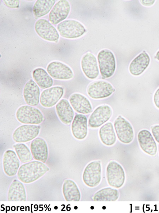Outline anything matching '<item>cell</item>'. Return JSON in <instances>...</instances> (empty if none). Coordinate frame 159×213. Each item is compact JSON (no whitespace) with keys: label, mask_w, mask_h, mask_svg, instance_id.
<instances>
[{"label":"cell","mask_w":159,"mask_h":213,"mask_svg":"<svg viewBox=\"0 0 159 213\" xmlns=\"http://www.w3.org/2000/svg\"><path fill=\"white\" fill-rule=\"evenodd\" d=\"M49 169L43 163L39 161H33L22 165L18 171L17 177L22 182L30 183L38 179Z\"/></svg>","instance_id":"6da1fadb"},{"label":"cell","mask_w":159,"mask_h":213,"mask_svg":"<svg viewBox=\"0 0 159 213\" xmlns=\"http://www.w3.org/2000/svg\"><path fill=\"white\" fill-rule=\"evenodd\" d=\"M97 58L102 78L104 79L113 76L116 68L113 53L108 49H103L98 53Z\"/></svg>","instance_id":"7a4b0ae2"},{"label":"cell","mask_w":159,"mask_h":213,"mask_svg":"<svg viewBox=\"0 0 159 213\" xmlns=\"http://www.w3.org/2000/svg\"><path fill=\"white\" fill-rule=\"evenodd\" d=\"M17 120L25 124L37 125L43 121V116L38 108L30 105H24L19 107L16 113Z\"/></svg>","instance_id":"3957f363"},{"label":"cell","mask_w":159,"mask_h":213,"mask_svg":"<svg viewBox=\"0 0 159 213\" xmlns=\"http://www.w3.org/2000/svg\"><path fill=\"white\" fill-rule=\"evenodd\" d=\"M57 28L62 37L68 38L80 37L86 31L81 23L74 20H67L61 22L57 25Z\"/></svg>","instance_id":"277c9868"},{"label":"cell","mask_w":159,"mask_h":213,"mask_svg":"<svg viewBox=\"0 0 159 213\" xmlns=\"http://www.w3.org/2000/svg\"><path fill=\"white\" fill-rule=\"evenodd\" d=\"M115 89L109 82L98 80L90 83L87 88V93L91 98L98 99L107 97L112 95Z\"/></svg>","instance_id":"5b68a950"},{"label":"cell","mask_w":159,"mask_h":213,"mask_svg":"<svg viewBox=\"0 0 159 213\" xmlns=\"http://www.w3.org/2000/svg\"><path fill=\"white\" fill-rule=\"evenodd\" d=\"M114 126L117 137L120 141L125 144L132 141L134 136V131L129 121L119 115L115 120Z\"/></svg>","instance_id":"8992f818"},{"label":"cell","mask_w":159,"mask_h":213,"mask_svg":"<svg viewBox=\"0 0 159 213\" xmlns=\"http://www.w3.org/2000/svg\"><path fill=\"white\" fill-rule=\"evenodd\" d=\"M106 177L109 184L115 188H119L123 185L125 179L123 169L118 163L111 161L107 168Z\"/></svg>","instance_id":"52a82bcc"},{"label":"cell","mask_w":159,"mask_h":213,"mask_svg":"<svg viewBox=\"0 0 159 213\" xmlns=\"http://www.w3.org/2000/svg\"><path fill=\"white\" fill-rule=\"evenodd\" d=\"M40 128L39 126L36 125H22L15 130L12 134V138L17 143L28 142L37 136Z\"/></svg>","instance_id":"ba28073f"},{"label":"cell","mask_w":159,"mask_h":213,"mask_svg":"<svg viewBox=\"0 0 159 213\" xmlns=\"http://www.w3.org/2000/svg\"><path fill=\"white\" fill-rule=\"evenodd\" d=\"M101 166L99 161L89 163L85 168L83 175L84 182L87 186L94 187L98 186L101 179Z\"/></svg>","instance_id":"9c48e42d"},{"label":"cell","mask_w":159,"mask_h":213,"mask_svg":"<svg viewBox=\"0 0 159 213\" xmlns=\"http://www.w3.org/2000/svg\"><path fill=\"white\" fill-rule=\"evenodd\" d=\"M112 114V109L109 106L104 105L98 106L89 117V126L92 128L100 126L109 120Z\"/></svg>","instance_id":"30bf717a"},{"label":"cell","mask_w":159,"mask_h":213,"mask_svg":"<svg viewBox=\"0 0 159 213\" xmlns=\"http://www.w3.org/2000/svg\"><path fill=\"white\" fill-rule=\"evenodd\" d=\"M34 27L37 34L44 39L56 42L59 38V34L55 28L45 19H40L37 20Z\"/></svg>","instance_id":"8fae6325"},{"label":"cell","mask_w":159,"mask_h":213,"mask_svg":"<svg viewBox=\"0 0 159 213\" xmlns=\"http://www.w3.org/2000/svg\"><path fill=\"white\" fill-rule=\"evenodd\" d=\"M48 73L53 78L58 80H69L74 77L73 72L68 66L61 62L54 61L48 66Z\"/></svg>","instance_id":"7c38bea8"},{"label":"cell","mask_w":159,"mask_h":213,"mask_svg":"<svg viewBox=\"0 0 159 213\" xmlns=\"http://www.w3.org/2000/svg\"><path fill=\"white\" fill-rule=\"evenodd\" d=\"M63 94V89L60 86L53 87L45 89L41 94L40 103L45 107H52L57 103Z\"/></svg>","instance_id":"4fadbf2b"},{"label":"cell","mask_w":159,"mask_h":213,"mask_svg":"<svg viewBox=\"0 0 159 213\" xmlns=\"http://www.w3.org/2000/svg\"><path fill=\"white\" fill-rule=\"evenodd\" d=\"M81 67L85 76L90 79H96L99 75L97 61L95 56L90 52H87L82 57Z\"/></svg>","instance_id":"5bb4252c"},{"label":"cell","mask_w":159,"mask_h":213,"mask_svg":"<svg viewBox=\"0 0 159 213\" xmlns=\"http://www.w3.org/2000/svg\"><path fill=\"white\" fill-rule=\"evenodd\" d=\"M70 10V5L66 0L59 1L55 5L49 15L51 23L56 25L65 19Z\"/></svg>","instance_id":"9a60e30c"},{"label":"cell","mask_w":159,"mask_h":213,"mask_svg":"<svg viewBox=\"0 0 159 213\" xmlns=\"http://www.w3.org/2000/svg\"><path fill=\"white\" fill-rule=\"evenodd\" d=\"M69 101L73 109L78 113L87 114L93 111L90 101L82 94L74 93L70 96Z\"/></svg>","instance_id":"2e32d148"},{"label":"cell","mask_w":159,"mask_h":213,"mask_svg":"<svg viewBox=\"0 0 159 213\" xmlns=\"http://www.w3.org/2000/svg\"><path fill=\"white\" fill-rule=\"evenodd\" d=\"M138 139L141 148L144 152L151 156L156 154L157 144L149 131L145 129L140 131L138 134Z\"/></svg>","instance_id":"e0dca14e"},{"label":"cell","mask_w":159,"mask_h":213,"mask_svg":"<svg viewBox=\"0 0 159 213\" xmlns=\"http://www.w3.org/2000/svg\"><path fill=\"white\" fill-rule=\"evenodd\" d=\"M2 164L5 173L9 176L12 177L16 174L20 163L15 152L11 150H8L4 154Z\"/></svg>","instance_id":"ac0fdd59"},{"label":"cell","mask_w":159,"mask_h":213,"mask_svg":"<svg viewBox=\"0 0 159 213\" xmlns=\"http://www.w3.org/2000/svg\"><path fill=\"white\" fill-rule=\"evenodd\" d=\"M24 100L29 105L35 106L39 102L40 91L37 84L32 79L30 80L25 85L23 92Z\"/></svg>","instance_id":"d6986e66"},{"label":"cell","mask_w":159,"mask_h":213,"mask_svg":"<svg viewBox=\"0 0 159 213\" xmlns=\"http://www.w3.org/2000/svg\"><path fill=\"white\" fill-rule=\"evenodd\" d=\"M71 130L73 136L76 139L79 140L84 139L88 133L86 116L81 114H76L71 124Z\"/></svg>","instance_id":"ffe728a7"},{"label":"cell","mask_w":159,"mask_h":213,"mask_svg":"<svg viewBox=\"0 0 159 213\" xmlns=\"http://www.w3.org/2000/svg\"><path fill=\"white\" fill-rule=\"evenodd\" d=\"M30 149L35 160L43 163L46 162L48 158V148L44 139L38 137L33 140L31 143Z\"/></svg>","instance_id":"44dd1931"},{"label":"cell","mask_w":159,"mask_h":213,"mask_svg":"<svg viewBox=\"0 0 159 213\" xmlns=\"http://www.w3.org/2000/svg\"><path fill=\"white\" fill-rule=\"evenodd\" d=\"M55 109L60 120L66 125H70L73 120L74 113L68 101L64 99L61 100L56 105Z\"/></svg>","instance_id":"7402d4cb"},{"label":"cell","mask_w":159,"mask_h":213,"mask_svg":"<svg viewBox=\"0 0 159 213\" xmlns=\"http://www.w3.org/2000/svg\"><path fill=\"white\" fill-rule=\"evenodd\" d=\"M150 62L149 55L143 51L134 59L130 63L129 67L130 72L134 76L140 75L147 67Z\"/></svg>","instance_id":"603a6c76"},{"label":"cell","mask_w":159,"mask_h":213,"mask_svg":"<svg viewBox=\"0 0 159 213\" xmlns=\"http://www.w3.org/2000/svg\"><path fill=\"white\" fill-rule=\"evenodd\" d=\"M8 201H25L26 195L24 186L19 181L15 179L10 185L7 194Z\"/></svg>","instance_id":"cb8c5ba5"},{"label":"cell","mask_w":159,"mask_h":213,"mask_svg":"<svg viewBox=\"0 0 159 213\" xmlns=\"http://www.w3.org/2000/svg\"><path fill=\"white\" fill-rule=\"evenodd\" d=\"M62 192L64 197L67 201H78L81 195L77 185L73 181L67 179L63 183Z\"/></svg>","instance_id":"d4e9b609"},{"label":"cell","mask_w":159,"mask_h":213,"mask_svg":"<svg viewBox=\"0 0 159 213\" xmlns=\"http://www.w3.org/2000/svg\"><path fill=\"white\" fill-rule=\"evenodd\" d=\"M102 142L105 145L111 146L116 142V137L112 123L109 121L102 126L99 131Z\"/></svg>","instance_id":"484cf974"},{"label":"cell","mask_w":159,"mask_h":213,"mask_svg":"<svg viewBox=\"0 0 159 213\" xmlns=\"http://www.w3.org/2000/svg\"><path fill=\"white\" fill-rule=\"evenodd\" d=\"M33 77L38 86L42 89L49 88L53 85L52 78L43 68L35 69L33 72Z\"/></svg>","instance_id":"4316f807"},{"label":"cell","mask_w":159,"mask_h":213,"mask_svg":"<svg viewBox=\"0 0 159 213\" xmlns=\"http://www.w3.org/2000/svg\"><path fill=\"white\" fill-rule=\"evenodd\" d=\"M119 191L111 187H107L99 190L93 196L94 201H115L119 197Z\"/></svg>","instance_id":"83f0119b"},{"label":"cell","mask_w":159,"mask_h":213,"mask_svg":"<svg viewBox=\"0 0 159 213\" xmlns=\"http://www.w3.org/2000/svg\"><path fill=\"white\" fill-rule=\"evenodd\" d=\"M55 3L54 0H38L35 2L33 9L34 15L40 17L48 14Z\"/></svg>","instance_id":"f1b7e54d"},{"label":"cell","mask_w":159,"mask_h":213,"mask_svg":"<svg viewBox=\"0 0 159 213\" xmlns=\"http://www.w3.org/2000/svg\"><path fill=\"white\" fill-rule=\"evenodd\" d=\"M13 147L18 157L22 163H27L33 160L31 153L29 148L25 144L21 143H17L14 145Z\"/></svg>","instance_id":"f546056e"},{"label":"cell","mask_w":159,"mask_h":213,"mask_svg":"<svg viewBox=\"0 0 159 213\" xmlns=\"http://www.w3.org/2000/svg\"><path fill=\"white\" fill-rule=\"evenodd\" d=\"M3 1L6 5L9 7L17 8L19 6V0H4Z\"/></svg>","instance_id":"4dcf8cb0"},{"label":"cell","mask_w":159,"mask_h":213,"mask_svg":"<svg viewBox=\"0 0 159 213\" xmlns=\"http://www.w3.org/2000/svg\"><path fill=\"white\" fill-rule=\"evenodd\" d=\"M151 130L155 139L159 143V125H156L152 127Z\"/></svg>","instance_id":"1f68e13d"},{"label":"cell","mask_w":159,"mask_h":213,"mask_svg":"<svg viewBox=\"0 0 159 213\" xmlns=\"http://www.w3.org/2000/svg\"><path fill=\"white\" fill-rule=\"evenodd\" d=\"M153 99L156 106L159 108V88L155 93Z\"/></svg>","instance_id":"d6a6232c"},{"label":"cell","mask_w":159,"mask_h":213,"mask_svg":"<svg viewBox=\"0 0 159 213\" xmlns=\"http://www.w3.org/2000/svg\"><path fill=\"white\" fill-rule=\"evenodd\" d=\"M142 4L145 6H150L152 5L154 2V0H142L140 1Z\"/></svg>","instance_id":"836d02e7"},{"label":"cell","mask_w":159,"mask_h":213,"mask_svg":"<svg viewBox=\"0 0 159 213\" xmlns=\"http://www.w3.org/2000/svg\"><path fill=\"white\" fill-rule=\"evenodd\" d=\"M155 57L159 61V50L157 53Z\"/></svg>","instance_id":"e575fe53"}]
</instances>
